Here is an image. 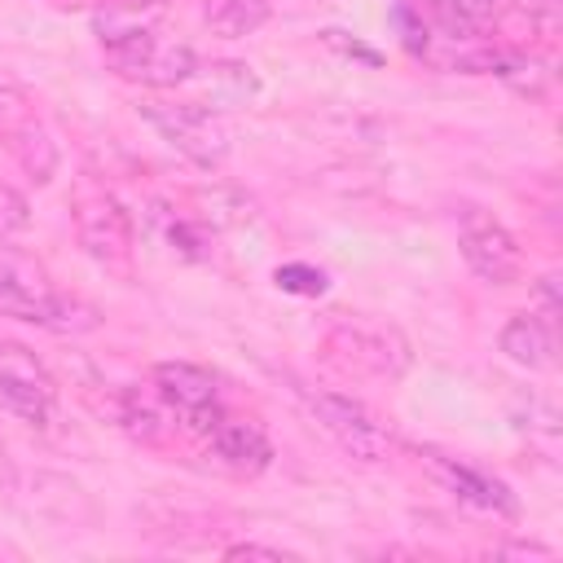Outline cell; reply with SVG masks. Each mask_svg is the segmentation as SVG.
Returning a JSON list of instances; mask_svg holds the SVG:
<instances>
[{
	"label": "cell",
	"mask_w": 563,
	"mask_h": 563,
	"mask_svg": "<svg viewBox=\"0 0 563 563\" xmlns=\"http://www.w3.org/2000/svg\"><path fill=\"white\" fill-rule=\"evenodd\" d=\"M457 251H462L466 268L488 286H510L523 277V251H519L515 233L484 207L457 211Z\"/></svg>",
	"instance_id": "obj_6"
},
{
	"label": "cell",
	"mask_w": 563,
	"mask_h": 563,
	"mask_svg": "<svg viewBox=\"0 0 563 563\" xmlns=\"http://www.w3.org/2000/svg\"><path fill=\"white\" fill-rule=\"evenodd\" d=\"M308 396V409L312 418L325 427V435L352 457V462H365V466H383L391 457V435L387 427L352 396L343 391H303Z\"/></svg>",
	"instance_id": "obj_7"
},
{
	"label": "cell",
	"mask_w": 563,
	"mask_h": 563,
	"mask_svg": "<svg viewBox=\"0 0 563 563\" xmlns=\"http://www.w3.org/2000/svg\"><path fill=\"white\" fill-rule=\"evenodd\" d=\"M26 229H31V202H26V194L0 180V242L18 238Z\"/></svg>",
	"instance_id": "obj_19"
},
{
	"label": "cell",
	"mask_w": 563,
	"mask_h": 563,
	"mask_svg": "<svg viewBox=\"0 0 563 563\" xmlns=\"http://www.w3.org/2000/svg\"><path fill=\"white\" fill-rule=\"evenodd\" d=\"M154 391L167 400V409L176 413V422L185 431H194V435H207L224 418L220 378L207 365H194V361H158L154 365Z\"/></svg>",
	"instance_id": "obj_8"
},
{
	"label": "cell",
	"mask_w": 563,
	"mask_h": 563,
	"mask_svg": "<svg viewBox=\"0 0 563 563\" xmlns=\"http://www.w3.org/2000/svg\"><path fill=\"white\" fill-rule=\"evenodd\" d=\"M321 352L334 369L352 374V378H400L409 369V339L374 317H339L325 325L321 334Z\"/></svg>",
	"instance_id": "obj_3"
},
{
	"label": "cell",
	"mask_w": 563,
	"mask_h": 563,
	"mask_svg": "<svg viewBox=\"0 0 563 563\" xmlns=\"http://www.w3.org/2000/svg\"><path fill=\"white\" fill-rule=\"evenodd\" d=\"M202 453L216 471L233 475V479H255L260 471L273 466V440L260 422L251 418H220L207 435H202Z\"/></svg>",
	"instance_id": "obj_11"
},
{
	"label": "cell",
	"mask_w": 563,
	"mask_h": 563,
	"mask_svg": "<svg viewBox=\"0 0 563 563\" xmlns=\"http://www.w3.org/2000/svg\"><path fill=\"white\" fill-rule=\"evenodd\" d=\"M427 462L435 466V475H440L462 501H471V506H479V510H493V515H515V510H519L515 493H510L501 479L479 475V471H471V466H462V462H453V457H440V453H431Z\"/></svg>",
	"instance_id": "obj_15"
},
{
	"label": "cell",
	"mask_w": 563,
	"mask_h": 563,
	"mask_svg": "<svg viewBox=\"0 0 563 563\" xmlns=\"http://www.w3.org/2000/svg\"><path fill=\"white\" fill-rule=\"evenodd\" d=\"M194 79L198 84H207V92H211V106L220 110V106H229V101H246V97H255L260 92V79H255V70L246 66V62H198V70H194Z\"/></svg>",
	"instance_id": "obj_18"
},
{
	"label": "cell",
	"mask_w": 563,
	"mask_h": 563,
	"mask_svg": "<svg viewBox=\"0 0 563 563\" xmlns=\"http://www.w3.org/2000/svg\"><path fill=\"white\" fill-rule=\"evenodd\" d=\"M321 40H325L330 48L347 53V57H361V62H369V66H378V62H383V57H378L374 48H365L361 40H347V35H343V31H334V26H330V31H321Z\"/></svg>",
	"instance_id": "obj_22"
},
{
	"label": "cell",
	"mask_w": 563,
	"mask_h": 563,
	"mask_svg": "<svg viewBox=\"0 0 563 563\" xmlns=\"http://www.w3.org/2000/svg\"><path fill=\"white\" fill-rule=\"evenodd\" d=\"M136 110L176 154H185L198 167H220L233 150V128H229L224 110H216L207 101H158V97H150Z\"/></svg>",
	"instance_id": "obj_4"
},
{
	"label": "cell",
	"mask_w": 563,
	"mask_h": 563,
	"mask_svg": "<svg viewBox=\"0 0 563 563\" xmlns=\"http://www.w3.org/2000/svg\"><path fill=\"white\" fill-rule=\"evenodd\" d=\"M0 150L35 185H48L57 176V163H62L57 141L40 114V101L18 84H0Z\"/></svg>",
	"instance_id": "obj_5"
},
{
	"label": "cell",
	"mask_w": 563,
	"mask_h": 563,
	"mask_svg": "<svg viewBox=\"0 0 563 563\" xmlns=\"http://www.w3.org/2000/svg\"><path fill=\"white\" fill-rule=\"evenodd\" d=\"M273 282L282 290H290V295H321L325 290V273L312 268V264H277Z\"/></svg>",
	"instance_id": "obj_20"
},
{
	"label": "cell",
	"mask_w": 563,
	"mask_h": 563,
	"mask_svg": "<svg viewBox=\"0 0 563 563\" xmlns=\"http://www.w3.org/2000/svg\"><path fill=\"white\" fill-rule=\"evenodd\" d=\"M163 13H167L163 0H106L92 13V31L101 40V53L119 48V44H132L141 35H154L163 26Z\"/></svg>",
	"instance_id": "obj_13"
},
{
	"label": "cell",
	"mask_w": 563,
	"mask_h": 563,
	"mask_svg": "<svg viewBox=\"0 0 563 563\" xmlns=\"http://www.w3.org/2000/svg\"><path fill=\"white\" fill-rule=\"evenodd\" d=\"M431 26L449 40H479L506 13V0H427Z\"/></svg>",
	"instance_id": "obj_16"
},
{
	"label": "cell",
	"mask_w": 563,
	"mask_h": 563,
	"mask_svg": "<svg viewBox=\"0 0 563 563\" xmlns=\"http://www.w3.org/2000/svg\"><path fill=\"white\" fill-rule=\"evenodd\" d=\"M554 282H559V277H550V273L537 282V295H541V317H545V321H554V317H559V295H554Z\"/></svg>",
	"instance_id": "obj_24"
},
{
	"label": "cell",
	"mask_w": 563,
	"mask_h": 563,
	"mask_svg": "<svg viewBox=\"0 0 563 563\" xmlns=\"http://www.w3.org/2000/svg\"><path fill=\"white\" fill-rule=\"evenodd\" d=\"M114 422H119L132 440L150 444V449L167 444V435L180 427L176 413L167 409V400L154 391V383H150V391H145V387H123V391L114 396Z\"/></svg>",
	"instance_id": "obj_12"
},
{
	"label": "cell",
	"mask_w": 563,
	"mask_h": 563,
	"mask_svg": "<svg viewBox=\"0 0 563 563\" xmlns=\"http://www.w3.org/2000/svg\"><path fill=\"white\" fill-rule=\"evenodd\" d=\"M224 559H273V563H282V559H295V554H290V550H282V545L238 541V545H224Z\"/></svg>",
	"instance_id": "obj_21"
},
{
	"label": "cell",
	"mask_w": 563,
	"mask_h": 563,
	"mask_svg": "<svg viewBox=\"0 0 563 563\" xmlns=\"http://www.w3.org/2000/svg\"><path fill=\"white\" fill-rule=\"evenodd\" d=\"M493 554H515V559H554V550H550V545H541V541H506V545H497Z\"/></svg>",
	"instance_id": "obj_23"
},
{
	"label": "cell",
	"mask_w": 563,
	"mask_h": 563,
	"mask_svg": "<svg viewBox=\"0 0 563 563\" xmlns=\"http://www.w3.org/2000/svg\"><path fill=\"white\" fill-rule=\"evenodd\" d=\"M106 66H110L119 79H132V84H145V88H176V84H189V79H194L198 57H194L189 44L163 40V35L154 31V35L132 40V44L106 48Z\"/></svg>",
	"instance_id": "obj_10"
},
{
	"label": "cell",
	"mask_w": 563,
	"mask_h": 563,
	"mask_svg": "<svg viewBox=\"0 0 563 563\" xmlns=\"http://www.w3.org/2000/svg\"><path fill=\"white\" fill-rule=\"evenodd\" d=\"M0 409L26 427H48L57 413V378L18 343H0Z\"/></svg>",
	"instance_id": "obj_9"
},
{
	"label": "cell",
	"mask_w": 563,
	"mask_h": 563,
	"mask_svg": "<svg viewBox=\"0 0 563 563\" xmlns=\"http://www.w3.org/2000/svg\"><path fill=\"white\" fill-rule=\"evenodd\" d=\"M70 220H75V238H79L84 255L97 260L106 273L128 282L132 277V255H136L132 216L97 176H79L75 180V189H70Z\"/></svg>",
	"instance_id": "obj_2"
},
{
	"label": "cell",
	"mask_w": 563,
	"mask_h": 563,
	"mask_svg": "<svg viewBox=\"0 0 563 563\" xmlns=\"http://www.w3.org/2000/svg\"><path fill=\"white\" fill-rule=\"evenodd\" d=\"M501 352L523 369H554L559 361L554 321H545L541 312H515L501 325Z\"/></svg>",
	"instance_id": "obj_14"
},
{
	"label": "cell",
	"mask_w": 563,
	"mask_h": 563,
	"mask_svg": "<svg viewBox=\"0 0 563 563\" xmlns=\"http://www.w3.org/2000/svg\"><path fill=\"white\" fill-rule=\"evenodd\" d=\"M0 317H18L26 325L53 330V334H84L101 325L97 303L57 290L48 268L13 246L0 242Z\"/></svg>",
	"instance_id": "obj_1"
},
{
	"label": "cell",
	"mask_w": 563,
	"mask_h": 563,
	"mask_svg": "<svg viewBox=\"0 0 563 563\" xmlns=\"http://www.w3.org/2000/svg\"><path fill=\"white\" fill-rule=\"evenodd\" d=\"M273 18V0H202V22L220 40L255 35Z\"/></svg>",
	"instance_id": "obj_17"
}]
</instances>
